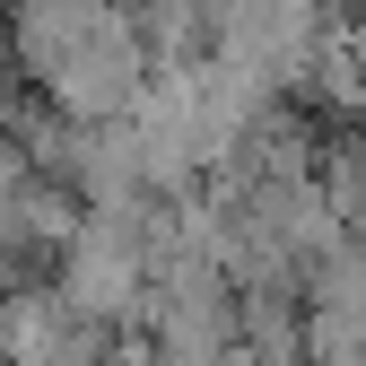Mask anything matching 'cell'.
Wrapping results in <instances>:
<instances>
[{
	"label": "cell",
	"mask_w": 366,
	"mask_h": 366,
	"mask_svg": "<svg viewBox=\"0 0 366 366\" xmlns=\"http://www.w3.org/2000/svg\"><path fill=\"white\" fill-rule=\"evenodd\" d=\"M53 297L70 314H87V323H105V332L122 323V314H140V297H149V192L79 209L70 244H61Z\"/></svg>",
	"instance_id": "cell-1"
}]
</instances>
